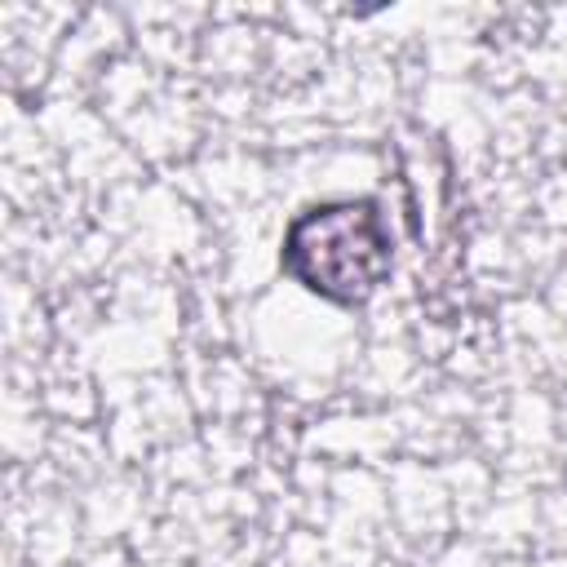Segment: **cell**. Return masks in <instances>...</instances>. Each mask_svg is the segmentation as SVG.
<instances>
[{"mask_svg": "<svg viewBox=\"0 0 567 567\" xmlns=\"http://www.w3.org/2000/svg\"><path fill=\"white\" fill-rule=\"evenodd\" d=\"M284 266L328 301H363L390 270V230L372 199L301 213L284 239Z\"/></svg>", "mask_w": 567, "mask_h": 567, "instance_id": "6da1fadb", "label": "cell"}]
</instances>
